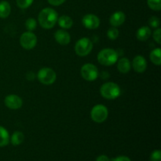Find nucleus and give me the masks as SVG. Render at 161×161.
<instances>
[{
	"label": "nucleus",
	"mask_w": 161,
	"mask_h": 161,
	"mask_svg": "<svg viewBox=\"0 0 161 161\" xmlns=\"http://www.w3.org/2000/svg\"><path fill=\"white\" fill-rule=\"evenodd\" d=\"M58 14L56 10L49 7L42 9L38 16L39 25L44 29L53 28L58 22Z\"/></svg>",
	"instance_id": "obj_1"
},
{
	"label": "nucleus",
	"mask_w": 161,
	"mask_h": 161,
	"mask_svg": "<svg viewBox=\"0 0 161 161\" xmlns=\"http://www.w3.org/2000/svg\"><path fill=\"white\" fill-rule=\"evenodd\" d=\"M101 95L107 100H114L119 97L121 94L120 87L113 82H107L102 85L100 88Z\"/></svg>",
	"instance_id": "obj_2"
},
{
	"label": "nucleus",
	"mask_w": 161,
	"mask_h": 161,
	"mask_svg": "<svg viewBox=\"0 0 161 161\" xmlns=\"http://www.w3.org/2000/svg\"><path fill=\"white\" fill-rule=\"evenodd\" d=\"M117 51L112 48L102 49L97 54V61L101 64L105 66H111L116 64L118 60Z\"/></svg>",
	"instance_id": "obj_3"
},
{
	"label": "nucleus",
	"mask_w": 161,
	"mask_h": 161,
	"mask_svg": "<svg viewBox=\"0 0 161 161\" xmlns=\"http://www.w3.org/2000/svg\"><path fill=\"white\" fill-rule=\"evenodd\" d=\"M108 116V111L106 106L102 104L94 105L91 111V118L94 122L102 124L105 122Z\"/></svg>",
	"instance_id": "obj_4"
},
{
	"label": "nucleus",
	"mask_w": 161,
	"mask_h": 161,
	"mask_svg": "<svg viewBox=\"0 0 161 161\" xmlns=\"http://www.w3.org/2000/svg\"><path fill=\"white\" fill-rule=\"evenodd\" d=\"M93 50V42L89 38L83 37L79 39L75 45V51L78 56H87Z\"/></svg>",
	"instance_id": "obj_5"
},
{
	"label": "nucleus",
	"mask_w": 161,
	"mask_h": 161,
	"mask_svg": "<svg viewBox=\"0 0 161 161\" xmlns=\"http://www.w3.org/2000/svg\"><path fill=\"white\" fill-rule=\"evenodd\" d=\"M38 80L43 85H51L56 81L57 74L50 68L44 67L39 69L37 73Z\"/></svg>",
	"instance_id": "obj_6"
},
{
	"label": "nucleus",
	"mask_w": 161,
	"mask_h": 161,
	"mask_svg": "<svg viewBox=\"0 0 161 161\" xmlns=\"http://www.w3.org/2000/svg\"><path fill=\"white\" fill-rule=\"evenodd\" d=\"M80 73L85 80L89 82L94 81L98 77L97 68L91 63H86L83 64L80 69Z\"/></svg>",
	"instance_id": "obj_7"
},
{
	"label": "nucleus",
	"mask_w": 161,
	"mask_h": 161,
	"mask_svg": "<svg viewBox=\"0 0 161 161\" xmlns=\"http://www.w3.org/2000/svg\"><path fill=\"white\" fill-rule=\"evenodd\" d=\"M20 44L25 50H32L37 44V37L32 31H25L20 36Z\"/></svg>",
	"instance_id": "obj_8"
},
{
	"label": "nucleus",
	"mask_w": 161,
	"mask_h": 161,
	"mask_svg": "<svg viewBox=\"0 0 161 161\" xmlns=\"http://www.w3.org/2000/svg\"><path fill=\"white\" fill-rule=\"evenodd\" d=\"M82 24L87 29L94 30L100 26V19L94 14H86L82 19Z\"/></svg>",
	"instance_id": "obj_9"
},
{
	"label": "nucleus",
	"mask_w": 161,
	"mask_h": 161,
	"mask_svg": "<svg viewBox=\"0 0 161 161\" xmlns=\"http://www.w3.org/2000/svg\"><path fill=\"white\" fill-rule=\"evenodd\" d=\"M4 103L6 106L9 109L16 110L21 108L23 105V101L19 96L16 94H9L4 99Z\"/></svg>",
	"instance_id": "obj_10"
},
{
	"label": "nucleus",
	"mask_w": 161,
	"mask_h": 161,
	"mask_svg": "<svg viewBox=\"0 0 161 161\" xmlns=\"http://www.w3.org/2000/svg\"><path fill=\"white\" fill-rule=\"evenodd\" d=\"M132 68L134 70L138 73H142L146 71L147 68V61L146 58L142 55H137L134 58L131 64Z\"/></svg>",
	"instance_id": "obj_11"
},
{
	"label": "nucleus",
	"mask_w": 161,
	"mask_h": 161,
	"mask_svg": "<svg viewBox=\"0 0 161 161\" xmlns=\"http://www.w3.org/2000/svg\"><path fill=\"white\" fill-rule=\"evenodd\" d=\"M54 39L58 44L65 46L70 42L71 36L70 34L65 31V29H59L57 30L54 33Z\"/></svg>",
	"instance_id": "obj_12"
},
{
	"label": "nucleus",
	"mask_w": 161,
	"mask_h": 161,
	"mask_svg": "<svg viewBox=\"0 0 161 161\" xmlns=\"http://www.w3.org/2000/svg\"><path fill=\"white\" fill-rule=\"evenodd\" d=\"M126 20L125 14L122 11H116V12L113 13L109 17V23L113 27H117L120 26L124 23Z\"/></svg>",
	"instance_id": "obj_13"
},
{
	"label": "nucleus",
	"mask_w": 161,
	"mask_h": 161,
	"mask_svg": "<svg viewBox=\"0 0 161 161\" xmlns=\"http://www.w3.org/2000/svg\"><path fill=\"white\" fill-rule=\"evenodd\" d=\"M131 69V63L130 60L127 58H122L118 61L117 69L120 73L127 74L130 72Z\"/></svg>",
	"instance_id": "obj_14"
},
{
	"label": "nucleus",
	"mask_w": 161,
	"mask_h": 161,
	"mask_svg": "<svg viewBox=\"0 0 161 161\" xmlns=\"http://www.w3.org/2000/svg\"><path fill=\"white\" fill-rule=\"evenodd\" d=\"M151 36V29L148 26H142L138 29L136 32V38L139 41L145 42Z\"/></svg>",
	"instance_id": "obj_15"
},
{
	"label": "nucleus",
	"mask_w": 161,
	"mask_h": 161,
	"mask_svg": "<svg viewBox=\"0 0 161 161\" xmlns=\"http://www.w3.org/2000/svg\"><path fill=\"white\" fill-rule=\"evenodd\" d=\"M58 24L62 29H69L73 25V20L69 16L62 15L58 17Z\"/></svg>",
	"instance_id": "obj_16"
},
{
	"label": "nucleus",
	"mask_w": 161,
	"mask_h": 161,
	"mask_svg": "<svg viewBox=\"0 0 161 161\" xmlns=\"http://www.w3.org/2000/svg\"><path fill=\"white\" fill-rule=\"evenodd\" d=\"M11 12V6L7 1L0 2V18H7Z\"/></svg>",
	"instance_id": "obj_17"
},
{
	"label": "nucleus",
	"mask_w": 161,
	"mask_h": 161,
	"mask_svg": "<svg viewBox=\"0 0 161 161\" xmlns=\"http://www.w3.org/2000/svg\"><path fill=\"white\" fill-rule=\"evenodd\" d=\"M9 135L5 127L0 126V147L7 146L9 142Z\"/></svg>",
	"instance_id": "obj_18"
},
{
	"label": "nucleus",
	"mask_w": 161,
	"mask_h": 161,
	"mask_svg": "<svg viewBox=\"0 0 161 161\" xmlns=\"http://www.w3.org/2000/svg\"><path fill=\"white\" fill-rule=\"evenodd\" d=\"M151 61L153 63L156 65H160L161 64V50L160 48L157 47V48L153 49L151 51L150 55H149Z\"/></svg>",
	"instance_id": "obj_19"
},
{
	"label": "nucleus",
	"mask_w": 161,
	"mask_h": 161,
	"mask_svg": "<svg viewBox=\"0 0 161 161\" xmlns=\"http://www.w3.org/2000/svg\"><path fill=\"white\" fill-rule=\"evenodd\" d=\"M25 139V135L20 131H15L10 138V142L14 146H19L21 144Z\"/></svg>",
	"instance_id": "obj_20"
},
{
	"label": "nucleus",
	"mask_w": 161,
	"mask_h": 161,
	"mask_svg": "<svg viewBox=\"0 0 161 161\" xmlns=\"http://www.w3.org/2000/svg\"><path fill=\"white\" fill-rule=\"evenodd\" d=\"M147 5L154 11H160L161 9V0H147Z\"/></svg>",
	"instance_id": "obj_21"
},
{
	"label": "nucleus",
	"mask_w": 161,
	"mask_h": 161,
	"mask_svg": "<svg viewBox=\"0 0 161 161\" xmlns=\"http://www.w3.org/2000/svg\"><path fill=\"white\" fill-rule=\"evenodd\" d=\"M25 27L28 31H34L37 27V22H36V19L32 18V17H29L25 21Z\"/></svg>",
	"instance_id": "obj_22"
},
{
	"label": "nucleus",
	"mask_w": 161,
	"mask_h": 161,
	"mask_svg": "<svg viewBox=\"0 0 161 161\" xmlns=\"http://www.w3.org/2000/svg\"><path fill=\"white\" fill-rule=\"evenodd\" d=\"M119 30L116 28V27H113V28H110L107 31V36L109 39L111 40H115L118 38L119 36Z\"/></svg>",
	"instance_id": "obj_23"
},
{
	"label": "nucleus",
	"mask_w": 161,
	"mask_h": 161,
	"mask_svg": "<svg viewBox=\"0 0 161 161\" xmlns=\"http://www.w3.org/2000/svg\"><path fill=\"white\" fill-rule=\"evenodd\" d=\"M34 0H16L17 6L20 9H27L33 3Z\"/></svg>",
	"instance_id": "obj_24"
},
{
	"label": "nucleus",
	"mask_w": 161,
	"mask_h": 161,
	"mask_svg": "<svg viewBox=\"0 0 161 161\" xmlns=\"http://www.w3.org/2000/svg\"><path fill=\"white\" fill-rule=\"evenodd\" d=\"M149 25H150L152 28H157L159 26H160V19H159L157 17L153 16V17H151L150 18H149Z\"/></svg>",
	"instance_id": "obj_25"
},
{
	"label": "nucleus",
	"mask_w": 161,
	"mask_h": 161,
	"mask_svg": "<svg viewBox=\"0 0 161 161\" xmlns=\"http://www.w3.org/2000/svg\"><path fill=\"white\" fill-rule=\"evenodd\" d=\"M150 161H161V152L160 150H154L150 155Z\"/></svg>",
	"instance_id": "obj_26"
},
{
	"label": "nucleus",
	"mask_w": 161,
	"mask_h": 161,
	"mask_svg": "<svg viewBox=\"0 0 161 161\" xmlns=\"http://www.w3.org/2000/svg\"><path fill=\"white\" fill-rule=\"evenodd\" d=\"M161 29L160 28H157L155 31L153 33V38L154 40L157 42L158 44L161 43Z\"/></svg>",
	"instance_id": "obj_27"
},
{
	"label": "nucleus",
	"mask_w": 161,
	"mask_h": 161,
	"mask_svg": "<svg viewBox=\"0 0 161 161\" xmlns=\"http://www.w3.org/2000/svg\"><path fill=\"white\" fill-rule=\"evenodd\" d=\"M65 1L66 0H47V2H48L50 5L54 6H61V5H62Z\"/></svg>",
	"instance_id": "obj_28"
},
{
	"label": "nucleus",
	"mask_w": 161,
	"mask_h": 161,
	"mask_svg": "<svg viewBox=\"0 0 161 161\" xmlns=\"http://www.w3.org/2000/svg\"><path fill=\"white\" fill-rule=\"evenodd\" d=\"M111 161H131L129 157H126V156H119V157H115V158L112 159Z\"/></svg>",
	"instance_id": "obj_29"
},
{
	"label": "nucleus",
	"mask_w": 161,
	"mask_h": 161,
	"mask_svg": "<svg viewBox=\"0 0 161 161\" xmlns=\"http://www.w3.org/2000/svg\"><path fill=\"white\" fill-rule=\"evenodd\" d=\"M96 161H111V160H110V159L108 158L107 156L101 155V156H99V157H97Z\"/></svg>",
	"instance_id": "obj_30"
},
{
	"label": "nucleus",
	"mask_w": 161,
	"mask_h": 161,
	"mask_svg": "<svg viewBox=\"0 0 161 161\" xmlns=\"http://www.w3.org/2000/svg\"><path fill=\"white\" fill-rule=\"evenodd\" d=\"M26 78L27 80H30V81H32L35 78V74L32 72H29L26 74Z\"/></svg>",
	"instance_id": "obj_31"
}]
</instances>
